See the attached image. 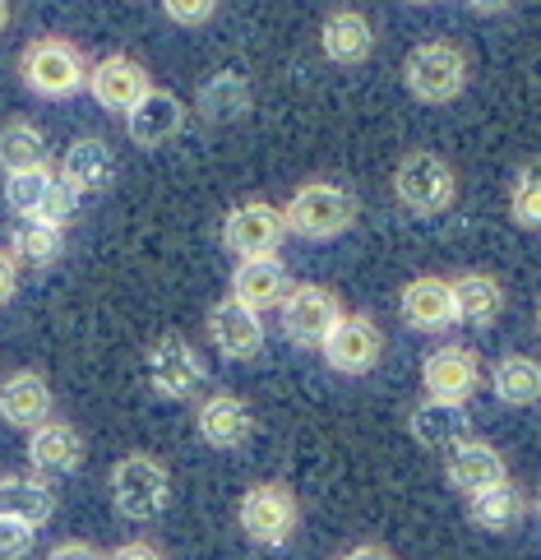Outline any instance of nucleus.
<instances>
[{"label": "nucleus", "mask_w": 541, "mask_h": 560, "mask_svg": "<svg viewBox=\"0 0 541 560\" xmlns=\"http://www.w3.org/2000/svg\"><path fill=\"white\" fill-rule=\"evenodd\" d=\"M107 491H111V505H116L120 518L149 524V518H157V514L167 510V500H172V472H167V464L157 454L134 450L126 458H116Z\"/></svg>", "instance_id": "f257e3e1"}, {"label": "nucleus", "mask_w": 541, "mask_h": 560, "mask_svg": "<svg viewBox=\"0 0 541 560\" xmlns=\"http://www.w3.org/2000/svg\"><path fill=\"white\" fill-rule=\"evenodd\" d=\"M236 524L255 547L283 551L296 537V528H301V500L283 482H259V487H250L246 495H240Z\"/></svg>", "instance_id": "f03ea898"}, {"label": "nucleus", "mask_w": 541, "mask_h": 560, "mask_svg": "<svg viewBox=\"0 0 541 560\" xmlns=\"http://www.w3.org/2000/svg\"><path fill=\"white\" fill-rule=\"evenodd\" d=\"M352 223H356V199L343 186H329V182L301 186L283 209V228L306 236V242H333Z\"/></svg>", "instance_id": "7ed1b4c3"}, {"label": "nucleus", "mask_w": 541, "mask_h": 560, "mask_svg": "<svg viewBox=\"0 0 541 560\" xmlns=\"http://www.w3.org/2000/svg\"><path fill=\"white\" fill-rule=\"evenodd\" d=\"M19 79L37 93V97H70L89 84V61L84 51L66 37H37L19 56Z\"/></svg>", "instance_id": "20e7f679"}, {"label": "nucleus", "mask_w": 541, "mask_h": 560, "mask_svg": "<svg viewBox=\"0 0 541 560\" xmlns=\"http://www.w3.org/2000/svg\"><path fill=\"white\" fill-rule=\"evenodd\" d=\"M403 84L412 97H421V103H454V97L468 89V51L431 37V43L408 51Z\"/></svg>", "instance_id": "39448f33"}, {"label": "nucleus", "mask_w": 541, "mask_h": 560, "mask_svg": "<svg viewBox=\"0 0 541 560\" xmlns=\"http://www.w3.org/2000/svg\"><path fill=\"white\" fill-rule=\"evenodd\" d=\"M144 366H149V385L157 398H195L199 389H204V380H209V366H204V357H199V348L190 343L186 334H163V338H153V348L144 357Z\"/></svg>", "instance_id": "423d86ee"}, {"label": "nucleus", "mask_w": 541, "mask_h": 560, "mask_svg": "<svg viewBox=\"0 0 541 560\" xmlns=\"http://www.w3.org/2000/svg\"><path fill=\"white\" fill-rule=\"evenodd\" d=\"M393 195L412 213H445L458 195V176L439 153H408L393 172Z\"/></svg>", "instance_id": "0eeeda50"}, {"label": "nucleus", "mask_w": 541, "mask_h": 560, "mask_svg": "<svg viewBox=\"0 0 541 560\" xmlns=\"http://www.w3.org/2000/svg\"><path fill=\"white\" fill-rule=\"evenodd\" d=\"M278 311H283V334L296 348H325L329 329L343 319V302L319 283H292L287 302Z\"/></svg>", "instance_id": "6e6552de"}, {"label": "nucleus", "mask_w": 541, "mask_h": 560, "mask_svg": "<svg viewBox=\"0 0 541 560\" xmlns=\"http://www.w3.org/2000/svg\"><path fill=\"white\" fill-rule=\"evenodd\" d=\"M319 352H325L329 371H338V375H371L379 366V357H385V334H379V325L371 315L343 311V319L329 329Z\"/></svg>", "instance_id": "1a4fd4ad"}, {"label": "nucleus", "mask_w": 541, "mask_h": 560, "mask_svg": "<svg viewBox=\"0 0 541 560\" xmlns=\"http://www.w3.org/2000/svg\"><path fill=\"white\" fill-rule=\"evenodd\" d=\"M283 209H273L269 199H250L236 205L223 223V246L236 259H273V250L283 246Z\"/></svg>", "instance_id": "9d476101"}, {"label": "nucleus", "mask_w": 541, "mask_h": 560, "mask_svg": "<svg viewBox=\"0 0 541 560\" xmlns=\"http://www.w3.org/2000/svg\"><path fill=\"white\" fill-rule=\"evenodd\" d=\"M421 385H426V398H439V404H463L481 389V357L463 343H445L435 348L426 362H421Z\"/></svg>", "instance_id": "9b49d317"}, {"label": "nucleus", "mask_w": 541, "mask_h": 560, "mask_svg": "<svg viewBox=\"0 0 541 560\" xmlns=\"http://www.w3.org/2000/svg\"><path fill=\"white\" fill-rule=\"evenodd\" d=\"M408 435L416 440V450L426 454H449L463 440H472V412L463 404H439V398H421L408 412Z\"/></svg>", "instance_id": "f8f14e48"}, {"label": "nucleus", "mask_w": 541, "mask_h": 560, "mask_svg": "<svg viewBox=\"0 0 541 560\" xmlns=\"http://www.w3.org/2000/svg\"><path fill=\"white\" fill-rule=\"evenodd\" d=\"M186 130V103L167 89H149L139 103L126 112V135L139 149H163Z\"/></svg>", "instance_id": "ddd939ff"}, {"label": "nucleus", "mask_w": 541, "mask_h": 560, "mask_svg": "<svg viewBox=\"0 0 541 560\" xmlns=\"http://www.w3.org/2000/svg\"><path fill=\"white\" fill-rule=\"evenodd\" d=\"M209 338L227 362H255V357L264 352V319L246 311L240 302H232V296H223V302L209 311Z\"/></svg>", "instance_id": "4468645a"}, {"label": "nucleus", "mask_w": 541, "mask_h": 560, "mask_svg": "<svg viewBox=\"0 0 541 560\" xmlns=\"http://www.w3.org/2000/svg\"><path fill=\"white\" fill-rule=\"evenodd\" d=\"M153 89V79L149 70L134 61V56H103L93 70H89V93H93V103L97 107H107V112H130L139 97H144Z\"/></svg>", "instance_id": "2eb2a0df"}, {"label": "nucleus", "mask_w": 541, "mask_h": 560, "mask_svg": "<svg viewBox=\"0 0 541 560\" xmlns=\"http://www.w3.org/2000/svg\"><path fill=\"white\" fill-rule=\"evenodd\" d=\"M398 311H403L408 329H416V334H445L449 325H458L454 288H449V278H439V273L412 278L403 296H398Z\"/></svg>", "instance_id": "dca6fc26"}, {"label": "nucleus", "mask_w": 541, "mask_h": 560, "mask_svg": "<svg viewBox=\"0 0 541 560\" xmlns=\"http://www.w3.org/2000/svg\"><path fill=\"white\" fill-rule=\"evenodd\" d=\"M445 477L458 495H481L499 482H509V464L495 445H486V440H463L458 450L445 454Z\"/></svg>", "instance_id": "f3484780"}, {"label": "nucleus", "mask_w": 541, "mask_h": 560, "mask_svg": "<svg viewBox=\"0 0 541 560\" xmlns=\"http://www.w3.org/2000/svg\"><path fill=\"white\" fill-rule=\"evenodd\" d=\"M195 431L209 450H240L255 435V412L236 394H209L195 408Z\"/></svg>", "instance_id": "a211bd4d"}, {"label": "nucleus", "mask_w": 541, "mask_h": 560, "mask_svg": "<svg viewBox=\"0 0 541 560\" xmlns=\"http://www.w3.org/2000/svg\"><path fill=\"white\" fill-rule=\"evenodd\" d=\"M51 385L47 375L37 371H14L0 380V422L5 427H19V431H37L43 422H51Z\"/></svg>", "instance_id": "6ab92c4d"}, {"label": "nucleus", "mask_w": 541, "mask_h": 560, "mask_svg": "<svg viewBox=\"0 0 541 560\" xmlns=\"http://www.w3.org/2000/svg\"><path fill=\"white\" fill-rule=\"evenodd\" d=\"M292 292V278L283 269V259H236L232 269V302H240L246 311H273L283 306Z\"/></svg>", "instance_id": "aec40b11"}, {"label": "nucleus", "mask_w": 541, "mask_h": 560, "mask_svg": "<svg viewBox=\"0 0 541 560\" xmlns=\"http://www.w3.org/2000/svg\"><path fill=\"white\" fill-rule=\"evenodd\" d=\"M28 464L43 477H70L79 464H84V435H79L70 422H43L37 431H28Z\"/></svg>", "instance_id": "412c9836"}, {"label": "nucleus", "mask_w": 541, "mask_h": 560, "mask_svg": "<svg viewBox=\"0 0 541 560\" xmlns=\"http://www.w3.org/2000/svg\"><path fill=\"white\" fill-rule=\"evenodd\" d=\"M319 47H325L333 66H361L375 51V28L366 24V14L333 10L325 24H319Z\"/></svg>", "instance_id": "4be33fe9"}, {"label": "nucleus", "mask_w": 541, "mask_h": 560, "mask_svg": "<svg viewBox=\"0 0 541 560\" xmlns=\"http://www.w3.org/2000/svg\"><path fill=\"white\" fill-rule=\"evenodd\" d=\"M116 176V153L103 144V139H74L60 158V182L74 186L79 195H97L107 190Z\"/></svg>", "instance_id": "5701e85b"}, {"label": "nucleus", "mask_w": 541, "mask_h": 560, "mask_svg": "<svg viewBox=\"0 0 541 560\" xmlns=\"http://www.w3.org/2000/svg\"><path fill=\"white\" fill-rule=\"evenodd\" d=\"M454 288V311L463 325L472 329H491L499 315H505V288H499L495 273H458L449 278Z\"/></svg>", "instance_id": "b1692460"}, {"label": "nucleus", "mask_w": 541, "mask_h": 560, "mask_svg": "<svg viewBox=\"0 0 541 560\" xmlns=\"http://www.w3.org/2000/svg\"><path fill=\"white\" fill-rule=\"evenodd\" d=\"M532 514V500L518 491L514 482H499L481 495H468V518L481 533H514Z\"/></svg>", "instance_id": "393cba45"}, {"label": "nucleus", "mask_w": 541, "mask_h": 560, "mask_svg": "<svg viewBox=\"0 0 541 560\" xmlns=\"http://www.w3.org/2000/svg\"><path fill=\"white\" fill-rule=\"evenodd\" d=\"M0 514L24 518V524L43 528L56 514V491L47 487V477H28V472H10L0 477Z\"/></svg>", "instance_id": "a878e982"}, {"label": "nucleus", "mask_w": 541, "mask_h": 560, "mask_svg": "<svg viewBox=\"0 0 541 560\" xmlns=\"http://www.w3.org/2000/svg\"><path fill=\"white\" fill-rule=\"evenodd\" d=\"M491 389L505 408H537L541 404V362L528 352L499 357L491 371Z\"/></svg>", "instance_id": "bb28decb"}, {"label": "nucleus", "mask_w": 541, "mask_h": 560, "mask_svg": "<svg viewBox=\"0 0 541 560\" xmlns=\"http://www.w3.org/2000/svg\"><path fill=\"white\" fill-rule=\"evenodd\" d=\"M66 250V228H51V223H37V218H24L14 228V242H10V255L19 265H33V269H47L60 259Z\"/></svg>", "instance_id": "cd10ccee"}, {"label": "nucleus", "mask_w": 541, "mask_h": 560, "mask_svg": "<svg viewBox=\"0 0 541 560\" xmlns=\"http://www.w3.org/2000/svg\"><path fill=\"white\" fill-rule=\"evenodd\" d=\"M47 163V135L33 121H10L0 130V167L5 172H28Z\"/></svg>", "instance_id": "c85d7f7f"}, {"label": "nucleus", "mask_w": 541, "mask_h": 560, "mask_svg": "<svg viewBox=\"0 0 541 560\" xmlns=\"http://www.w3.org/2000/svg\"><path fill=\"white\" fill-rule=\"evenodd\" d=\"M56 176H60V172H51V163L28 167V172H10V176H5V205H10L14 213H24V218H37V209L47 205V195H51V186H56Z\"/></svg>", "instance_id": "c756f323"}, {"label": "nucleus", "mask_w": 541, "mask_h": 560, "mask_svg": "<svg viewBox=\"0 0 541 560\" xmlns=\"http://www.w3.org/2000/svg\"><path fill=\"white\" fill-rule=\"evenodd\" d=\"M509 213L518 228L541 232V163H524L509 182Z\"/></svg>", "instance_id": "7c9ffc66"}, {"label": "nucleus", "mask_w": 541, "mask_h": 560, "mask_svg": "<svg viewBox=\"0 0 541 560\" xmlns=\"http://www.w3.org/2000/svg\"><path fill=\"white\" fill-rule=\"evenodd\" d=\"M199 107H204L209 121H227V116L250 107V84L240 74H217L213 84H204V93H199Z\"/></svg>", "instance_id": "2f4dec72"}, {"label": "nucleus", "mask_w": 541, "mask_h": 560, "mask_svg": "<svg viewBox=\"0 0 541 560\" xmlns=\"http://www.w3.org/2000/svg\"><path fill=\"white\" fill-rule=\"evenodd\" d=\"M37 547V528L24 524V518L0 514V560H24Z\"/></svg>", "instance_id": "473e14b6"}, {"label": "nucleus", "mask_w": 541, "mask_h": 560, "mask_svg": "<svg viewBox=\"0 0 541 560\" xmlns=\"http://www.w3.org/2000/svg\"><path fill=\"white\" fill-rule=\"evenodd\" d=\"M74 213H79V190H74V186H66V182H60V176H56V186H51V195H47V205L37 209V223L66 228Z\"/></svg>", "instance_id": "72a5a7b5"}, {"label": "nucleus", "mask_w": 541, "mask_h": 560, "mask_svg": "<svg viewBox=\"0 0 541 560\" xmlns=\"http://www.w3.org/2000/svg\"><path fill=\"white\" fill-rule=\"evenodd\" d=\"M163 14L180 28H199L217 14V0H163Z\"/></svg>", "instance_id": "f704fd0d"}, {"label": "nucleus", "mask_w": 541, "mask_h": 560, "mask_svg": "<svg viewBox=\"0 0 541 560\" xmlns=\"http://www.w3.org/2000/svg\"><path fill=\"white\" fill-rule=\"evenodd\" d=\"M47 560H107V556L97 551L93 542H79V537H70V542H56L47 551Z\"/></svg>", "instance_id": "c9c22d12"}, {"label": "nucleus", "mask_w": 541, "mask_h": 560, "mask_svg": "<svg viewBox=\"0 0 541 560\" xmlns=\"http://www.w3.org/2000/svg\"><path fill=\"white\" fill-rule=\"evenodd\" d=\"M14 292H19V259L10 250H0V306H5Z\"/></svg>", "instance_id": "e433bc0d"}, {"label": "nucleus", "mask_w": 541, "mask_h": 560, "mask_svg": "<svg viewBox=\"0 0 541 560\" xmlns=\"http://www.w3.org/2000/svg\"><path fill=\"white\" fill-rule=\"evenodd\" d=\"M107 560H167V556L157 551L153 542H120V547H116Z\"/></svg>", "instance_id": "4c0bfd02"}, {"label": "nucleus", "mask_w": 541, "mask_h": 560, "mask_svg": "<svg viewBox=\"0 0 541 560\" xmlns=\"http://www.w3.org/2000/svg\"><path fill=\"white\" fill-rule=\"evenodd\" d=\"M338 560H398L389 547H379V542H361V547H348Z\"/></svg>", "instance_id": "58836bf2"}, {"label": "nucleus", "mask_w": 541, "mask_h": 560, "mask_svg": "<svg viewBox=\"0 0 541 560\" xmlns=\"http://www.w3.org/2000/svg\"><path fill=\"white\" fill-rule=\"evenodd\" d=\"M468 5H472L477 14H499V10H509L514 0H468Z\"/></svg>", "instance_id": "ea45409f"}, {"label": "nucleus", "mask_w": 541, "mask_h": 560, "mask_svg": "<svg viewBox=\"0 0 541 560\" xmlns=\"http://www.w3.org/2000/svg\"><path fill=\"white\" fill-rule=\"evenodd\" d=\"M10 28V0H0V33Z\"/></svg>", "instance_id": "a19ab883"}, {"label": "nucleus", "mask_w": 541, "mask_h": 560, "mask_svg": "<svg viewBox=\"0 0 541 560\" xmlns=\"http://www.w3.org/2000/svg\"><path fill=\"white\" fill-rule=\"evenodd\" d=\"M532 514L541 518V487H537V495H532Z\"/></svg>", "instance_id": "79ce46f5"}, {"label": "nucleus", "mask_w": 541, "mask_h": 560, "mask_svg": "<svg viewBox=\"0 0 541 560\" xmlns=\"http://www.w3.org/2000/svg\"><path fill=\"white\" fill-rule=\"evenodd\" d=\"M408 5H435V0H408Z\"/></svg>", "instance_id": "37998d69"}, {"label": "nucleus", "mask_w": 541, "mask_h": 560, "mask_svg": "<svg viewBox=\"0 0 541 560\" xmlns=\"http://www.w3.org/2000/svg\"><path fill=\"white\" fill-rule=\"evenodd\" d=\"M537 329H541V306H537Z\"/></svg>", "instance_id": "c03bdc74"}]
</instances>
